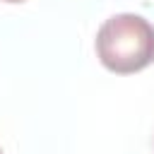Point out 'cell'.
<instances>
[{
  "instance_id": "1",
  "label": "cell",
  "mask_w": 154,
  "mask_h": 154,
  "mask_svg": "<svg viewBox=\"0 0 154 154\" xmlns=\"http://www.w3.org/2000/svg\"><path fill=\"white\" fill-rule=\"evenodd\" d=\"M94 46L108 72H140L154 63V24L135 12L113 14L99 26Z\"/></svg>"
},
{
  "instance_id": "2",
  "label": "cell",
  "mask_w": 154,
  "mask_h": 154,
  "mask_svg": "<svg viewBox=\"0 0 154 154\" xmlns=\"http://www.w3.org/2000/svg\"><path fill=\"white\" fill-rule=\"evenodd\" d=\"M2 2H24V0H2Z\"/></svg>"
},
{
  "instance_id": "3",
  "label": "cell",
  "mask_w": 154,
  "mask_h": 154,
  "mask_svg": "<svg viewBox=\"0 0 154 154\" xmlns=\"http://www.w3.org/2000/svg\"><path fill=\"white\" fill-rule=\"evenodd\" d=\"M0 154H2V149H0Z\"/></svg>"
}]
</instances>
